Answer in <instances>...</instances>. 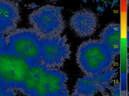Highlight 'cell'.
Wrapping results in <instances>:
<instances>
[{"instance_id":"7a4b0ae2","label":"cell","mask_w":129,"mask_h":96,"mask_svg":"<svg viewBox=\"0 0 129 96\" xmlns=\"http://www.w3.org/2000/svg\"><path fill=\"white\" fill-rule=\"evenodd\" d=\"M115 56L100 40H90L79 46L76 61L86 75L92 76L102 74L112 67Z\"/></svg>"},{"instance_id":"8992f818","label":"cell","mask_w":129,"mask_h":96,"mask_svg":"<svg viewBox=\"0 0 129 96\" xmlns=\"http://www.w3.org/2000/svg\"><path fill=\"white\" fill-rule=\"evenodd\" d=\"M70 46L66 36L60 34L42 38L40 47V62L45 66L58 68L71 56Z\"/></svg>"},{"instance_id":"9c48e42d","label":"cell","mask_w":129,"mask_h":96,"mask_svg":"<svg viewBox=\"0 0 129 96\" xmlns=\"http://www.w3.org/2000/svg\"><path fill=\"white\" fill-rule=\"evenodd\" d=\"M20 20L18 4L10 0H0V32L4 36L16 30Z\"/></svg>"},{"instance_id":"277c9868","label":"cell","mask_w":129,"mask_h":96,"mask_svg":"<svg viewBox=\"0 0 129 96\" xmlns=\"http://www.w3.org/2000/svg\"><path fill=\"white\" fill-rule=\"evenodd\" d=\"M31 64L14 53L5 50L0 54V85L20 90Z\"/></svg>"},{"instance_id":"9a60e30c","label":"cell","mask_w":129,"mask_h":96,"mask_svg":"<svg viewBox=\"0 0 129 96\" xmlns=\"http://www.w3.org/2000/svg\"></svg>"},{"instance_id":"8fae6325","label":"cell","mask_w":129,"mask_h":96,"mask_svg":"<svg viewBox=\"0 0 129 96\" xmlns=\"http://www.w3.org/2000/svg\"><path fill=\"white\" fill-rule=\"evenodd\" d=\"M6 50V41L5 36L0 32V54Z\"/></svg>"},{"instance_id":"52a82bcc","label":"cell","mask_w":129,"mask_h":96,"mask_svg":"<svg viewBox=\"0 0 129 96\" xmlns=\"http://www.w3.org/2000/svg\"><path fill=\"white\" fill-rule=\"evenodd\" d=\"M117 70L112 66L104 72L92 76L86 75L79 79L72 96H92L109 84L115 76Z\"/></svg>"},{"instance_id":"4fadbf2b","label":"cell","mask_w":129,"mask_h":96,"mask_svg":"<svg viewBox=\"0 0 129 96\" xmlns=\"http://www.w3.org/2000/svg\"><path fill=\"white\" fill-rule=\"evenodd\" d=\"M47 96H69L68 93L67 92H61L59 94H50Z\"/></svg>"},{"instance_id":"5b68a950","label":"cell","mask_w":129,"mask_h":96,"mask_svg":"<svg viewBox=\"0 0 129 96\" xmlns=\"http://www.w3.org/2000/svg\"><path fill=\"white\" fill-rule=\"evenodd\" d=\"M30 24L41 38L59 35L65 28V23L58 7L47 5L32 12L29 16Z\"/></svg>"},{"instance_id":"5bb4252c","label":"cell","mask_w":129,"mask_h":96,"mask_svg":"<svg viewBox=\"0 0 129 96\" xmlns=\"http://www.w3.org/2000/svg\"><path fill=\"white\" fill-rule=\"evenodd\" d=\"M7 88H6L0 85V96H3V95L4 94V92H5Z\"/></svg>"},{"instance_id":"30bf717a","label":"cell","mask_w":129,"mask_h":96,"mask_svg":"<svg viewBox=\"0 0 129 96\" xmlns=\"http://www.w3.org/2000/svg\"><path fill=\"white\" fill-rule=\"evenodd\" d=\"M100 42L115 56L120 52V26L116 23L107 25L100 34Z\"/></svg>"},{"instance_id":"7c38bea8","label":"cell","mask_w":129,"mask_h":96,"mask_svg":"<svg viewBox=\"0 0 129 96\" xmlns=\"http://www.w3.org/2000/svg\"><path fill=\"white\" fill-rule=\"evenodd\" d=\"M3 96H17L14 91V90L7 88Z\"/></svg>"},{"instance_id":"ba28073f","label":"cell","mask_w":129,"mask_h":96,"mask_svg":"<svg viewBox=\"0 0 129 96\" xmlns=\"http://www.w3.org/2000/svg\"><path fill=\"white\" fill-rule=\"evenodd\" d=\"M70 24L71 28L78 36L87 37L95 32L97 27V18L93 12L83 10L73 14Z\"/></svg>"},{"instance_id":"3957f363","label":"cell","mask_w":129,"mask_h":96,"mask_svg":"<svg viewBox=\"0 0 129 96\" xmlns=\"http://www.w3.org/2000/svg\"><path fill=\"white\" fill-rule=\"evenodd\" d=\"M41 38L33 28L16 29L6 37V50L32 65L41 62Z\"/></svg>"},{"instance_id":"6da1fadb","label":"cell","mask_w":129,"mask_h":96,"mask_svg":"<svg viewBox=\"0 0 129 96\" xmlns=\"http://www.w3.org/2000/svg\"><path fill=\"white\" fill-rule=\"evenodd\" d=\"M67 76L59 68H51L41 62L32 64L21 90L29 96H47L68 93Z\"/></svg>"}]
</instances>
